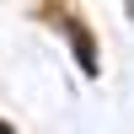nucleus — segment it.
Returning a JSON list of instances; mask_svg holds the SVG:
<instances>
[{"instance_id":"f257e3e1","label":"nucleus","mask_w":134,"mask_h":134,"mask_svg":"<svg viewBox=\"0 0 134 134\" xmlns=\"http://www.w3.org/2000/svg\"><path fill=\"white\" fill-rule=\"evenodd\" d=\"M70 38H75V54H81V70H97V59H91V38H86L75 21H70Z\"/></svg>"}]
</instances>
